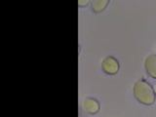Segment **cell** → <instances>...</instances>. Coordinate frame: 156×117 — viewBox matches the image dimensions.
Here are the masks:
<instances>
[{
    "mask_svg": "<svg viewBox=\"0 0 156 117\" xmlns=\"http://www.w3.org/2000/svg\"><path fill=\"white\" fill-rule=\"evenodd\" d=\"M134 96L136 101L144 105H151L155 101V93L147 81L140 80L134 85Z\"/></svg>",
    "mask_w": 156,
    "mask_h": 117,
    "instance_id": "obj_1",
    "label": "cell"
},
{
    "mask_svg": "<svg viewBox=\"0 0 156 117\" xmlns=\"http://www.w3.org/2000/svg\"><path fill=\"white\" fill-rule=\"evenodd\" d=\"M101 68L106 74L114 75L119 70V62L113 57H106L101 62Z\"/></svg>",
    "mask_w": 156,
    "mask_h": 117,
    "instance_id": "obj_2",
    "label": "cell"
},
{
    "mask_svg": "<svg viewBox=\"0 0 156 117\" xmlns=\"http://www.w3.org/2000/svg\"><path fill=\"white\" fill-rule=\"evenodd\" d=\"M83 107L84 110L90 114H96L100 110V102L96 99L93 98H87V99L83 101Z\"/></svg>",
    "mask_w": 156,
    "mask_h": 117,
    "instance_id": "obj_3",
    "label": "cell"
},
{
    "mask_svg": "<svg viewBox=\"0 0 156 117\" xmlns=\"http://www.w3.org/2000/svg\"><path fill=\"white\" fill-rule=\"evenodd\" d=\"M144 67L147 74L156 79V55H150L145 58Z\"/></svg>",
    "mask_w": 156,
    "mask_h": 117,
    "instance_id": "obj_4",
    "label": "cell"
},
{
    "mask_svg": "<svg viewBox=\"0 0 156 117\" xmlns=\"http://www.w3.org/2000/svg\"><path fill=\"white\" fill-rule=\"evenodd\" d=\"M107 4H108V0H97V1H93L92 9L95 13H101L106 8Z\"/></svg>",
    "mask_w": 156,
    "mask_h": 117,
    "instance_id": "obj_5",
    "label": "cell"
},
{
    "mask_svg": "<svg viewBox=\"0 0 156 117\" xmlns=\"http://www.w3.org/2000/svg\"><path fill=\"white\" fill-rule=\"evenodd\" d=\"M88 1H78V5H79V6H87L88 5Z\"/></svg>",
    "mask_w": 156,
    "mask_h": 117,
    "instance_id": "obj_6",
    "label": "cell"
},
{
    "mask_svg": "<svg viewBox=\"0 0 156 117\" xmlns=\"http://www.w3.org/2000/svg\"><path fill=\"white\" fill-rule=\"evenodd\" d=\"M153 90H154V93H155V95H156V83L153 85Z\"/></svg>",
    "mask_w": 156,
    "mask_h": 117,
    "instance_id": "obj_7",
    "label": "cell"
}]
</instances>
